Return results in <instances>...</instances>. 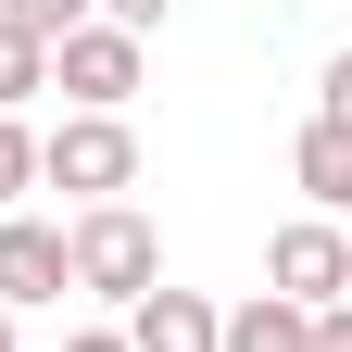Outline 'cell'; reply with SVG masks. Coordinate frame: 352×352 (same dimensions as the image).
I'll return each instance as SVG.
<instances>
[{
  "instance_id": "obj_1",
  "label": "cell",
  "mask_w": 352,
  "mask_h": 352,
  "mask_svg": "<svg viewBox=\"0 0 352 352\" xmlns=\"http://www.w3.org/2000/svg\"><path fill=\"white\" fill-rule=\"evenodd\" d=\"M63 264H76V289H101V302L164 289V239H151V214H126V201L76 214V227H63Z\"/></svg>"
},
{
  "instance_id": "obj_2",
  "label": "cell",
  "mask_w": 352,
  "mask_h": 352,
  "mask_svg": "<svg viewBox=\"0 0 352 352\" xmlns=\"http://www.w3.org/2000/svg\"><path fill=\"white\" fill-rule=\"evenodd\" d=\"M38 176L76 189L88 214H101L113 189H139V139H126V113H63L51 139H38Z\"/></svg>"
},
{
  "instance_id": "obj_3",
  "label": "cell",
  "mask_w": 352,
  "mask_h": 352,
  "mask_svg": "<svg viewBox=\"0 0 352 352\" xmlns=\"http://www.w3.org/2000/svg\"><path fill=\"white\" fill-rule=\"evenodd\" d=\"M51 88H63L76 113H126V101H139V38H113V25L51 38Z\"/></svg>"
},
{
  "instance_id": "obj_4",
  "label": "cell",
  "mask_w": 352,
  "mask_h": 352,
  "mask_svg": "<svg viewBox=\"0 0 352 352\" xmlns=\"http://www.w3.org/2000/svg\"><path fill=\"white\" fill-rule=\"evenodd\" d=\"M264 277H277V302H302V315H327V302H352V239L327 227V214H302V227H277V252H264Z\"/></svg>"
},
{
  "instance_id": "obj_5",
  "label": "cell",
  "mask_w": 352,
  "mask_h": 352,
  "mask_svg": "<svg viewBox=\"0 0 352 352\" xmlns=\"http://www.w3.org/2000/svg\"><path fill=\"white\" fill-rule=\"evenodd\" d=\"M76 264H63V227H38V214H0V302H63Z\"/></svg>"
},
{
  "instance_id": "obj_6",
  "label": "cell",
  "mask_w": 352,
  "mask_h": 352,
  "mask_svg": "<svg viewBox=\"0 0 352 352\" xmlns=\"http://www.w3.org/2000/svg\"><path fill=\"white\" fill-rule=\"evenodd\" d=\"M214 327L227 315H214L201 289H139L126 302V352H214Z\"/></svg>"
},
{
  "instance_id": "obj_7",
  "label": "cell",
  "mask_w": 352,
  "mask_h": 352,
  "mask_svg": "<svg viewBox=\"0 0 352 352\" xmlns=\"http://www.w3.org/2000/svg\"><path fill=\"white\" fill-rule=\"evenodd\" d=\"M214 352H315V315L302 302H277V289H252L227 327H214Z\"/></svg>"
},
{
  "instance_id": "obj_8",
  "label": "cell",
  "mask_w": 352,
  "mask_h": 352,
  "mask_svg": "<svg viewBox=\"0 0 352 352\" xmlns=\"http://www.w3.org/2000/svg\"><path fill=\"white\" fill-rule=\"evenodd\" d=\"M289 176H302L327 214H352V126H327V113H315V126H302V151H289Z\"/></svg>"
},
{
  "instance_id": "obj_9",
  "label": "cell",
  "mask_w": 352,
  "mask_h": 352,
  "mask_svg": "<svg viewBox=\"0 0 352 352\" xmlns=\"http://www.w3.org/2000/svg\"><path fill=\"white\" fill-rule=\"evenodd\" d=\"M38 88H51V51H38V38H13V25H0V113H25Z\"/></svg>"
},
{
  "instance_id": "obj_10",
  "label": "cell",
  "mask_w": 352,
  "mask_h": 352,
  "mask_svg": "<svg viewBox=\"0 0 352 352\" xmlns=\"http://www.w3.org/2000/svg\"><path fill=\"white\" fill-rule=\"evenodd\" d=\"M0 25L51 51V38H76V25H88V0H0Z\"/></svg>"
},
{
  "instance_id": "obj_11",
  "label": "cell",
  "mask_w": 352,
  "mask_h": 352,
  "mask_svg": "<svg viewBox=\"0 0 352 352\" xmlns=\"http://www.w3.org/2000/svg\"><path fill=\"white\" fill-rule=\"evenodd\" d=\"M25 189H38V139H25V126H13V113H0V214H13Z\"/></svg>"
},
{
  "instance_id": "obj_12",
  "label": "cell",
  "mask_w": 352,
  "mask_h": 352,
  "mask_svg": "<svg viewBox=\"0 0 352 352\" xmlns=\"http://www.w3.org/2000/svg\"><path fill=\"white\" fill-rule=\"evenodd\" d=\"M88 13H101L113 38H151V25H164V0H88Z\"/></svg>"
},
{
  "instance_id": "obj_13",
  "label": "cell",
  "mask_w": 352,
  "mask_h": 352,
  "mask_svg": "<svg viewBox=\"0 0 352 352\" xmlns=\"http://www.w3.org/2000/svg\"><path fill=\"white\" fill-rule=\"evenodd\" d=\"M315 352H352V302H327V315H315Z\"/></svg>"
},
{
  "instance_id": "obj_14",
  "label": "cell",
  "mask_w": 352,
  "mask_h": 352,
  "mask_svg": "<svg viewBox=\"0 0 352 352\" xmlns=\"http://www.w3.org/2000/svg\"><path fill=\"white\" fill-rule=\"evenodd\" d=\"M327 126H352V51L327 63Z\"/></svg>"
},
{
  "instance_id": "obj_15",
  "label": "cell",
  "mask_w": 352,
  "mask_h": 352,
  "mask_svg": "<svg viewBox=\"0 0 352 352\" xmlns=\"http://www.w3.org/2000/svg\"><path fill=\"white\" fill-rule=\"evenodd\" d=\"M63 352H126V327H88V340H63Z\"/></svg>"
},
{
  "instance_id": "obj_16",
  "label": "cell",
  "mask_w": 352,
  "mask_h": 352,
  "mask_svg": "<svg viewBox=\"0 0 352 352\" xmlns=\"http://www.w3.org/2000/svg\"><path fill=\"white\" fill-rule=\"evenodd\" d=\"M0 352H13V327H0Z\"/></svg>"
}]
</instances>
